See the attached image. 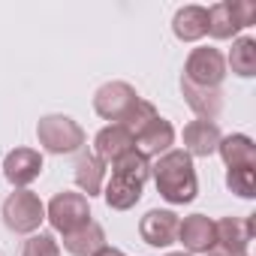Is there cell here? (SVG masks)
I'll return each mask as SVG.
<instances>
[{
    "instance_id": "obj_1",
    "label": "cell",
    "mask_w": 256,
    "mask_h": 256,
    "mask_svg": "<svg viewBox=\"0 0 256 256\" xmlns=\"http://www.w3.org/2000/svg\"><path fill=\"white\" fill-rule=\"evenodd\" d=\"M151 178L157 184V193L169 205H190L199 193V178H196V169H193V157L184 154L181 148H172L163 157H157L154 166H151Z\"/></svg>"
},
{
    "instance_id": "obj_2",
    "label": "cell",
    "mask_w": 256,
    "mask_h": 256,
    "mask_svg": "<svg viewBox=\"0 0 256 256\" xmlns=\"http://www.w3.org/2000/svg\"><path fill=\"white\" fill-rule=\"evenodd\" d=\"M36 139L48 154H76L84 148V130L70 114H46L36 124Z\"/></svg>"
},
{
    "instance_id": "obj_3",
    "label": "cell",
    "mask_w": 256,
    "mask_h": 256,
    "mask_svg": "<svg viewBox=\"0 0 256 256\" xmlns=\"http://www.w3.org/2000/svg\"><path fill=\"white\" fill-rule=\"evenodd\" d=\"M0 214H4V223H6L10 232L34 235L42 226V220H46V205H42V199L34 190H16V193H10L4 199Z\"/></svg>"
},
{
    "instance_id": "obj_4",
    "label": "cell",
    "mask_w": 256,
    "mask_h": 256,
    "mask_svg": "<svg viewBox=\"0 0 256 256\" xmlns=\"http://www.w3.org/2000/svg\"><path fill=\"white\" fill-rule=\"evenodd\" d=\"M256 22V6L250 0H223L208 10V36L235 40L244 28Z\"/></svg>"
},
{
    "instance_id": "obj_5",
    "label": "cell",
    "mask_w": 256,
    "mask_h": 256,
    "mask_svg": "<svg viewBox=\"0 0 256 256\" xmlns=\"http://www.w3.org/2000/svg\"><path fill=\"white\" fill-rule=\"evenodd\" d=\"M181 78L196 88H220L226 78V58L214 46H199L187 54Z\"/></svg>"
},
{
    "instance_id": "obj_6",
    "label": "cell",
    "mask_w": 256,
    "mask_h": 256,
    "mask_svg": "<svg viewBox=\"0 0 256 256\" xmlns=\"http://www.w3.org/2000/svg\"><path fill=\"white\" fill-rule=\"evenodd\" d=\"M46 220L52 223L54 232L66 235L78 226H84L90 220V202L88 196L82 193H72V190H60L48 205H46Z\"/></svg>"
},
{
    "instance_id": "obj_7",
    "label": "cell",
    "mask_w": 256,
    "mask_h": 256,
    "mask_svg": "<svg viewBox=\"0 0 256 256\" xmlns=\"http://www.w3.org/2000/svg\"><path fill=\"white\" fill-rule=\"evenodd\" d=\"M136 102H139V94L130 82H106L94 94V112L112 124H120Z\"/></svg>"
},
{
    "instance_id": "obj_8",
    "label": "cell",
    "mask_w": 256,
    "mask_h": 256,
    "mask_svg": "<svg viewBox=\"0 0 256 256\" xmlns=\"http://www.w3.org/2000/svg\"><path fill=\"white\" fill-rule=\"evenodd\" d=\"M178 223H181V217L175 211L154 208V211H148L139 220V235H142L145 244H151L157 250L160 247H172V244H178Z\"/></svg>"
},
{
    "instance_id": "obj_9",
    "label": "cell",
    "mask_w": 256,
    "mask_h": 256,
    "mask_svg": "<svg viewBox=\"0 0 256 256\" xmlns=\"http://www.w3.org/2000/svg\"><path fill=\"white\" fill-rule=\"evenodd\" d=\"M4 175L12 187L28 190V184L42 175V154L36 148H12L4 157Z\"/></svg>"
},
{
    "instance_id": "obj_10",
    "label": "cell",
    "mask_w": 256,
    "mask_h": 256,
    "mask_svg": "<svg viewBox=\"0 0 256 256\" xmlns=\"http://www.w3.org/2000/svg\"><path fill=\"white\" fill-rule=\"evenodd\" d=\"M133 142H136V151L145 160H157L166 151H172V145H175V126L166 118L157 114L148 126H142V130L133 136Z\"/></svg>"
},
{
    "instance_id": "obj_11",
    "label": "cell",
    "mask_w": 256,
    "mask_h": 256,
    "mask_svg": "<svg viewBox=\"0 0 256 256\" xmlns=\"http://www.w3.org/2000/svg\"><path fill=\"white\" fill-rule=\"evenodd\" d=\"M130 151H136L133 133L126 130V126H120V124L102 126V130L96 133V139H94V157L102 160L106 166H112L114 160H120L124 154H130Z\"/></svg>"
},
{
    "instance_id": "obj_12",
    "label": "cell",
    "mask_w": 256,
    "mask_h": 256,
    "mask_svg": "<svg viewBox=\"0 0 256 256\" xmlns=\"http://www.w3.org/2000/svg\"><path fill=\"white\" fill-rule=\"evenodd\" d=\"M181 139H184V148H181L184 154H190V157H211V154H217V145H220L223 133H220V126L214 120L196 118V120H190L184 126Z\"/></svg>"
},
{
    "instance_id": "obj_13",
    "label": "cell",
    "mask_w": 256,
    "mask_h": 256,
    "mask_svg": "<svg viewBox=\"0 0 256 256\" xmlns=\"http://www.w3.org/2000/svg\"><path fill=\"white\" fill-rule=\"evenodd\" d=\"M217 235H214V220L205 214H190L178 223V244H184V250L190 256L196 253H208L214 247Z\"/></svg>"
},
{
    "instance_id": "obj_14",
    "label": "cell",
    "mask_w": 256,
    "mask_h": 256,
    "mask_svg": "<svg viewBox=\"0 0 256 256\" xmlns=\"http://www.w3.org/2000/svg\"><path fill=\"white\" fill-rule=\"evenodd\" d=\"M214 235H217L214 244L247 253V247L253 241V217H223L214 223Z\"/></svg>"
},
{
    "instance_id": "obj_15",
    "label": "cell",
    "mask_w": 256,
    "mask_h": 256,
    "mask_svg": "<svg viewBox=\"0 0 256 256\" xmlns=\"http://www.w3.org/2000/svg\"><path fill=\"white\" fill-rule=\"evenodd\" d=\"M172 34L181 42H199L202 36H208V10L205 6H181L172 18Z\"/></svg>"
},
{
    "instance_id": "obj_16",
    "label": "cell",
    "mask_w": 256,
    "mask_h": 256,
    "mask_svg": "<svg viewBox=\"0 0 256 256\" xmlns=\"http://www.w3.org/2000/svg\"><path fill=\"white\" fill-rule=\"evenodd\" d=\"M217 154L223 157L226 169H241V166L256 169V142L250 136H244V133L223 136L220 145H217Z\"/></svg>"
},
{
    "instance_id": "obj_17",
    "label": "cell",
    "mask_w": 256,
    "mask_h": 256,
    "mask_svg": "<svg viewBox=\"0 0 256 256\" xmlns=\"http://www.w3.org/2000/svg\"><path fill=\"white\" fill-rule=\"evenodd\" d=\"M181 94H184V102L196 112V118L202 120H214L223 108V94L220 88H196L190 82L181 78Z\"/></svg>"
},
{
    "instance_id": "obj_18",
    "label": "cell",
    "mask_w": 256,
    "mask_h": 256,
    "mask_svg": "<svg viewBox=\"0 0 256 256\" xmlns=\"http://www.w3.org/2000/svg\"><path fill=\"white\" fill-rule=\"evenodd\" d=\"M100 247H106V229L96 220H88L84 226L64 235V250L72 256H94Z\"/></svg>"
},
{
    "instance_id": "obj_19",
    "label": "cell",
    "mask_w": 256,
    "mask_h": 256,
    "mask_svg": "<svg viewBox=\"0 0 256 256\" xmlns=\"http://www.w3.org/2000/svg\"><path fill=\"white\" fill-rule=\"evenodd\" d=\"M142 187L139 181L133 178H124V175H112L102 187V199L112 211H130L139 199H142Z\"/></svg>"
},
{
    "instance_id": "obj_20",
    "label": "cell",
    "mask_w": 256,
    "mask_h": 256,
    "mask_svg": "<svg viewBox=\"0 0 256 256\" xmlns=\"http://www.w3.org/2000/svg\"><path fill=\"white\" fill-rule=\"evenodd\" d=\"M76 184H78L82 196H88V199L100 196L102 187H106V163L96 160L90 151L78 154V160H76Z\"/></svg>"
},
{
    "instance_id": "obj_21",
    "label": "cell",
    "mask_w": 256,
    "mask_h": 256,
    "mask_svg": "<svg viewBox=\"0 0 256 256\" xmlns=\"http://www.w3.org/2000/svg\"><path fill=\"white\" fill-rule=\"evenodd\" d=\"M226 66L241 78H253L256 76V40L253 36L232 40V52L226 58Z\"/></svg>"
},
{
    "instance_id": "obj_22",
    "label": "cell",
    "mask_w": 256,
    "mask_h": 256,
    "mask_svg": "<svg viewBox=\"0 0 256 256\" xmlns=\"http://www.w3.org/2000/svg\"><path fill=\"white\" fill-rule=\"evenodd\" d=\"M112 175H124V178H133V181L145 184L151 178V160H145L139 151H130V154H124L120 160L112 163Z\"/></svg>"
},
{
    "instance_id": "obj_23",
    "label": "cell",
    "mask_w": 256,
    "mask_h": 256,
    "mask_svg": "<svg viewBox=\"0 0 256 256\" xmlns=\"http://www.w3.org/2000/svg\"><path fill=\"white\" fill-rule=\"evenodd\" d=\"M226 187L241 199H253L256 196V169H250V166L226 169Z\"/></svg>"
},
{
    "instance_id": "obj_24",
    "label": "cell",
    "mask_w": 256,
    "mask_h": 256,
    "mask_svg": "<svg viewBox=\"0 0 256 256\" xmlns=\"http://www.w3.org/2000/svg\"><path fill=\"white\" fill-rule=\"evenodd\" d=\"M22 256H60V244L52 232H34L24 241Z\"/></svg>"
},
{
    "instance_id": "obj_25",
    "label": "cell",
    "mask_w": 256,
    "mask_h": 256,
    "mask_svg": "<svg viewBox=\"0 0 256 256\" xmlns=\"http://www.w3.org/2000/svg\"><path fill=\"white\" fill-rule=\"evenodd\" d=\"M154 118H157V108H154L148 100H142V96H139V102L130 108V114H126V118L120 120V126H126V130H130V133L136 136V133L142 130V126H148Z\"/></svg>"
},
{
    "instance_id": "obj_26",
    "label": "cell",
    "mask_w": 256,
    "mask_h": 256,
    "mask_svg": "<svg viewBox=\"0 0 256 256\" xmlns=\"http://www.w3.org/2000/svg\"><path fill=\"white\" fill-rule=\"evenodd\" d=\"M205 256H250V253H238V250H229V247H220V244H214Z\"/></svg>"
},
{
    "instance_id": "obj_27",
    "label": "cell",
    "mask_w": 256,
    "mask_h": 256,
    "mask_svg": "<svg viewBox=\"0 0 256 256\" xmlns=\"http://www.w3.org/2000/svg\"><path fill=\"white\" fill-rule=\"evenodd\" d=\"M94 256H126L124 250H118V247H112V244H106V247H100Z\"/></svg>"
},
{
    "instance_id": "obj_28",
    "label": "cell",
    "mask_w": 256,
    "mask_h": 256,
    "mask_svg": "<svg viewBox=\"0 0 256 256\" xmlns=\"http://www.w3.org/2000/svg\"><path fill=\"white\" fill-rule=\"evenodd\" d=\"M166 256H190V253H184V250H178V253H166Z\"/></svg>"
}]
</instances>
